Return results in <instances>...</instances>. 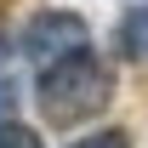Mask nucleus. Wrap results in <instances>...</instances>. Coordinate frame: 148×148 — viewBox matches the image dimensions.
<instances>
[{
  "label": "nucleus",
  "instance_id": "7ed1b4c3",
  "mask_svg": "<svg viewBox=\"0 0 148 148\" xmlns=\"http://www.w3.org/2000/svg\"><path fill=\"white\" fill-rule=\"evenodd\" d=\"M114 46H120V57H148V6H131L114 23Z\"/></svg>",
  "mask_w": 148,
  "mask_h": 148
},
{
  "label": "nucleus",
  "instance_id": "f257e3e1",
  "mask_svg": "<svg viewBox=\"0 0 148 148\" xmlns=\"http://www.w3.org/2000/svg\"><path fill=\"white\" fill-rule=\"evenodd\" d=\"M40 114L51 120V125H80V120H97V114L114 103V69L91 46H80V51L57 57L51 69L40 74Z\"/></svg>",
  "mask_w": 148,
  "mask_h": 148
},
{
  "label": "nucleus",
  "instance_id": "f03ea898",
  "mask_svg": "<svg viewBox=\"0 0 148 148\" xmlns=\"http://www.w3.org/2000/svg\"><path fill=\"white\" fill-rule=\"evenodd\" d=\"M80 46H86V17H74V12H34L23 23V57L40 69H51L57 57L80 51Z\"/></svg>",
  "mask_w": 148,
  "mask_h": 148
},
{
  "label": "nucleus",
  "instance_id": "20e7f679",
  "mask_svg": "<svg viewBox=\"0 0 148 148\" xmlns=\"http://www.w3.org/2000/svg\"><path fill=\"white\" fill-rule=\"evenodd\" d=\"M69 148H131V131H91V137H80V143H69Z\"/></svg>",
  "mask_w": 148,
  "mask_h": 148
},
{
  "label": "nucleus",
  "instance_id": "423d86ee",
  "mask_svg": "<svg viewBox=\"0 0 148 148\" xmlns=\"http://www.w3.org/2000/svg\"><path fill=\"white\" fill-rule=\"evenodd\" d=\"M12 103H17V91H12V86L0 80V125H6V114H12Z\"/></svg>",
  "mask_w": 148,
  "mask_h": 148
},
{
  "label": "nucleus",
  "instance_id": "39448f33",
  "mask_svg": "<svg viewBox=\"0 0 148 148\" xmlns=\"http://www.w3.org/2000/svg\"><path fill=\"white\" fill-rule=\"evenodd\" d=\"M0 148H40V137L29 125H17V120H6V125H0Z\"/></svg>",
  "mask_w": 148,
  "mask_h": 148
}]
</instances>
